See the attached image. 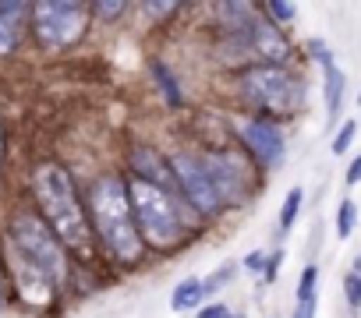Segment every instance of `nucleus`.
Instances as JSON below:
<instances>
[{
  "mask_svg": "<svg viewBox=\"0 0 361 318\" xmlns=\"http://www.w3.org/2000/svg\"><path fill=\"white\" fill-rule=\"evenodd\" d=\"M32 191L43 209V223L54 230V237L71 251H89L92 234H89V223H85V212L68 170L57 163H43L32 177Z\"/></svg>",
  "mask_w": 361,
  "mask_h": 318,
  "instance_id": "nucleus-1",
  "label": "nucleus"
},
{
  "mask_svg": "<svg viewBox=\"0 0 361 318\" xmlns=\"http://www.w3.org/2000/svg\"><path fill=\"white\" fill-rule=\"evenodd\" d=\"M89 209H92V227L103 241V248L124 262L135 265L142 258V237L138 227L131 220V205H128V188L117 177H99L89 191Z\"/></svg>",
  "mask_w": 361,
  "mask_h": 318,
  "instance_id": "nucleus-2",
  "label": "nucleus"
},
{
  "mask_svg": "<svg viewBox=\"0 0 361 318\" xmlns=\"http://www.w3.org/2000/svg\"><path fill=\"white\" fill-rule=\"evenodd\" d=\"M128 205H131V220L138 227V237H145L149 244L173 248L180 237H185V223H180L177 205L166 195V188L135 177L128 184Z\"/></svg>",
  "mask_w": 361,
  "mask_h": 318,
  "instance_id": "nucleus-3",
  "label": "nucleus"
},
{
  "mask_svg": "<svg viewBox=\"0 0 361 318\" xmlns=\"http://www.w3.org/2000/svg\"><path fill=\"white\" fill-rule=\"evenodd\" d=\"M11 241H15V251H18L22 265L36 269V272L47 276L54 286L68 279L64 244L54 237V230H50L39 216H32V212L15 216V223H11Z\"/></svg>",
  "mask_w": 361,
  "mask_h": 318,
  "instance_id": "nucleus-4",
  "label": "nucleus"
},
{
  "mask_svg": "<svg viewBox=\"0 0 361 318\" xmlns=\"http://www.w3.org/2000/svg\"><path fill=\"white\" fill-rule=\"evenodd\" d=\"M220 57H224L227 64L255 61L252 68H259V64H280V68H283V61L290 57V43L283 39L280 25L248 18L245 25L227 29V39H224V46H220Z\"/></svg>",
  "mask_w": 361,
  "mask_h": 318,
  "instance_id": "nucleus-5",
  "label": "nucleus"
},
{
  "mask_svg": "<svg viewBox=\"0 0 361 318\" xmlns=\"http://www.w3.org/2000/svg\"><path fill=\"white\" fill-rule=\"evenodd\" d=\"M241 92L252 106H259L266 113H276V117H290L301 106V82L280 64L248 68L241 75Z\"/></svg>",
  "mask_w": 361,
  "mask_h": 318,
  "instance_id": "nucleus-6",
  "label": "nucleus"
},
{
  "mask_svg": "<svg viewBox=\"0 0 361 318\" xmlns=\"http://www.w3.org/2000/svg\"><path fill=\"white\" fill-rule=\"evenodd\" d=\"M29 18L43 50H64L82 39L89 11L85 4H71V0H39L29 4Z\"/></svg>",
  "mask_w": 361,
  "mask_h": 318,
  "instance_id": "nucleus-7",
  "label": "nucleus"
},
{
  "mask_svg": "<svg viewBox=\"0 0 361 318\" xmlns=\"http://www.w3.org/2000/svg\"><path fill=\"white\" fill-rule=\"evenodd\" d=\"M170 174L180 184V191H185V198L195 205V212H202V216H216L220 212V198H216V191L209 184V174H206L199 155L173 152L170 155Z\"/></svg>",
  "mask_w": 361,
  "mask_h": 318,
  "instance_id": "nucleus-8",
  "label": "nucleus"
},
{
  "mask_svg": "<svg viewBox=\"0 0 361 318\" xmlns=\"http://www.w3.org/2000/svg\"><path fill=\"white\" fill-rule=\"evenodd\" d=\"M202 167H206V174H209V184H213L220 205H238V202H245V195H248V170L238 163L234 155H227V152H209V155H202Z\"/></svg>",
  "mask_w": 361,
  "mask_h": 318,
  "instance_id": "nucleus-9",
  "label": "nucleus"
},
{
  "mask_svg": "<svg viewBox=\"0 0 361 318\" xmlns=\"http://www.w3.org/2000/svg\"><path fill=\"white\" fill-rule=\"evenodd\" d=\"M241 138L248 145V152L259 159L262 167H280L283 155H287V141H283V131L273 124V120H245L241 124Z\"/></svg>",
  "mask_w": 361,
  "mask_h": 318,
  "instance_id": "nucleus-10",
  "label": "nucleus"
},
{
  "mask_svg": "<svg viewBox=\"0 0 361 318\" xmlns=\"http://www.w3.org/2000/svg\"><path fill=\"white\" fill-rule=\"evenodd\" d=\"M25 18H29V4H18V0H0V57L18 46Z\"/></svg>",
  "mask_w": 361,
  "mask_h": 318,
  "instance_id": "nucleus-11",
  "label": "nucleus"
},
{
  "mask_svg": "<svg viewBox=\"0 0 361 318\" xmlns=\"http://www.w3.org/2000/svg\"><path fill=\"white\" fill-rule=\"evenodd\" d=\"M18 290H22L25 304H32V307H50V300H54V290H57V286H54L47 276H39L36 269L18 265Z\"/></svg>",
  "mask_w": 361,
  "mask_h": 318,
  "instance_id": "nucleus-12",
  "label": "nucleus"
},
{
  "mask_svg": "<svg viewBox=\"0 0 361 318\" xmlns=\"http://www.w3.org/2000/svg\"><path fill=\"white\" fill-rule=\"evenodd\" d=\"M206 297V286H202V279H180L177 286H173V297H170V307L173 311H192V307H199V300Z\"/></svg>",
  "mask_w": 361,
  "mask_h": 318,
  "instance_id": "nucleus-13",
  "label": "nucleus"
},
{
  "mask_svg": "<svg viewBox=\"0 0 361 318\" xmlns=\"http://www.w3.org/2000/svg\"><path fill=\"white\" fill-rule=\"evenodd\" d=\"M340 99H343V71L333 64V68H326V106H329V117L340 113Z\"/></svg>",
  "mask_w": 361,
  "mask_h": 318,
  "instance_id": "nucleus-14",
  "label": "nucleus"
},
{
  "mask_svg": "<svg viewBox=\"0 0 361 318\" xmlns=\"http://www.w3.org/2000/svg\"><path fill=\"white\" fill-rule=\"evenodd\" d=\"M301 198H305L301 188H290V191H287L283 209H280V234H287V230L294 227V220H298V212H301Z\"/></svg>",
  "mask_w": 361,
  "mask_h": 318,
  "instance_id": "nucleus-15",
  "label": "nucleus"
},
{
  "mask_svg": "<svg viewBox=\"0 0 361 318\" xmlns=\"http://www.w3.org/2000/svg\"><path fill=\"white\" fill-rule=\"evenodd\" d=\"M354 223H357V209H354L350 198H343V202H340V212H336V237L347 241V237L354 234Z\"/></svg>",
  "mask_w": 361,
  "mask_h": 318,
  "instance_id": "nucleus-16",
  "label": "nucleus"
},
{
  "mask_svg": "<svg viewBox=\"0 0 361 318\" xmlns=\"http://www.w3.org/2000/svg\"><path fill=\"white\" fill-rule=\"evenodd\" d=\"M315 279H319V269H315V265H305V269H301V283H298V300L315 297Z\"/></svg>",
  "mask_w": 361,
  "mask_h": 318,
  "instance_id": "nucleus-17",
  "label": "nucleus"
},
{
  "mask_svg": "<svg viewBox=\"0 0 361 318\" xmlns=\"http://www.w3.org/2000/svg\"><path fill=\"white\" fill-rule=\"evenodd\" d=\"M354 134H357V124H354V120H347V124L336 131V138H333V152H336V155H343V152L350 148Z\"/></svg>",
  "mask_w": 361,
  "mask_h": 318,
  "instance_id": "nucleus-18",
  "label": "nucleus"
},
{
  "mask_svg": "<svg viewBox=\"0 0 361 318\" xmlns=\"http://www.w3.org/2000/svg\"><path fill=\"white\" fill-rule=\"evenodd\" d=\"M343 293L350 307H361V272H347L343 276Z\"/></svg>",
  "mask_w": 361,
  "mask_h": 318,
  "instance_id": "nucleus-19",
  "label": "nucleus"
},
{
  "mask_svg": "<svg viewBox=\"0 0 361 318\" xmlns=\"http://www.w3.org/2000/svg\"><path fill=\"white\" fill-rule=\"evenodd\" d=\"M266 11H269L276 22H283V25L298 18V8H294V4H283V0H269V4H266Z\"/></svg>",
  "mask_w": 361,
  "mask_h": 318,
  "instance_id": "nucleus-20",
  "label": "nucleus"
},
{
  "mask_svg": "<svg viewBox=\"0 0 361 318\" xmlns=\"http://www.w3.org/2000/svg\"><path fill=\"white\" fill-rule=\"evenodd\" d=\"M231 276H234V262H227V265H220L202 286H206V293H213V290H220L224 283H231Z\"/></svg>",
  "mask_w": 361,
  "mask_h": 318,
  "instance_id": "nucleus-21",
  "label": "nucleus"
},
{
  "mask_svg": "<svg viewBox=\"0 0 361 318\" xmlns=\"http://www.w3.org/2000/svg\"><path fill=\"white\" fill-rule=\"evenodd\" d=\"M156 75H159V85H163V92L170 96V103H180V92H177V85H173L170 71H163V64H156Z\"/></svg>",
  "mask_w": 361,
  "mask_h": 318,
  "instance_id": "nucleus-22",
  "label": "nucleus"
},
{
  "mask_svg": "<svg viewBox=\"0 0 361 318\" xmlns=\"http://www.w3.org/2000/svg\"><path fill=\"white\" fill-rule=\"evenodd\" d=\"M142 11H149V15H156V18H166V15L177 11V4H142Z\"/></svg>",
  "mask_w": 361,
  "mask_h": 318,
  "instance_id": "nucleus-23",
  "label": "nucleus"
},
{
  "mask_svg": "<svg viewBox=\"0 0 361 318\" xmlns=\"http://www.w3.org/2000/svg\"><path fill=\"white\" fill-rule=\"evenodd\" d=\"M294 318H315V297H308V300H298V307H294Z\"/></svg>",
  "mask_w": 361,
  "mask_h": 318,
  "instance_id": "nucleus-24",
  "label": "nucleus"
},
{
  "mask_svg": "<svg viewBox=\"0 0 361 318\" xmlns=\"http://www.w3.org/2000/svg\"><path fill=\"white\" fill-rule=\"evenodd\" d=\"M195 318H231V314H227V307H224V304H209V307H202Z\"/></svg>",
  "mask_w": 361,
  "mask_h": 318,
  "instance_id": "nucleus-25",
  "label": "nucleus"
},
{
  "mask_svg": "<svg viewBox=\"0 0 361 318\" xmlns=\"http://www.w3.org/2000/svg\"><path fill=\"white\" fill-rule=\"evenodd\" d=\"M357 181H361V155H357L354 163L347 167V184H357Z\"/></svg>",
  "mask_w": 361,
  "mask_h": 318,
  "instance_id": "nucleus-26",
  "label": "nucleus"
},
{
  "mask_svg": "<svg viewBox=\"0 0 361 318\" xmlns=\"http://www.w3.org/2000/svg\"><path fill=\"white\" fill-rule=\"evenodd\" d=\"M96 11H99L103 18H114V15H121V11H124V4H96Z\"/></svg>",
  "mask_w": 361,
  "mask_h": 318,
  "instance_id": "nucleus-27",
  "label": "nucleus"
},
{
  "mask_svg": "<svg viewBox=\"0 0 361 318\" xmlns=\"http://www.w3.org/2000/svg\"><path fill=\"white\" fill-rule=\"evenodd\" d=\"M245 269H262V251L248 255V258H245Z\"/></svg>",
  "mask_w": 361,
  "mask_h": 318,
  "instance_id": "nucleus-28",
  "label": "nucleus"
},
{
  "mask_svg": "<svg viewBox=\"0 0 361 318\" xmlns=\"http://www.w3.org/2000/svg\"><path fill=\"white\" fill-rule=\"evenodd\" d=\"M0 155H4V131H0Z\"/></svg>",
  "mask_w": 361,
  "mask_h": 318,
  "instance_id": "nucleus-29",
  "label": "nucleus"
},
{
  "mask_svg": "<svg viewBox=\"0 0 361 318\" xmlns=\"http://www.w3.org/2000/svg\"><path fill=\"white\" fill-rule=\"evenodd\" d=\"M0 311H4V290H0Z\"/></svg>",
  "mask_w": 361,
  "mask_h": 318,
  "instance_id": "nucleus-30",
  "label": "nucleus"
}]
</instances>
